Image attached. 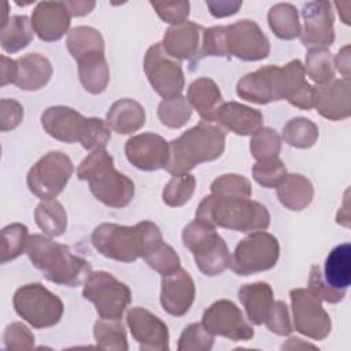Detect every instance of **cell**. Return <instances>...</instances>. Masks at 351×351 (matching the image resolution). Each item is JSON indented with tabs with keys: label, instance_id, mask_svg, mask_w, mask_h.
I'll list each match as a JSON object with an SVG mask.
<instances>
[{
	"label": "cell",
	"instance_id": "obj_28",
	"mask_svg": "<svg viewBox=\"0 0 351 351\" xmlns=\"http://www.w3.org/2000/svg\"><path fill=\"white\" fill-rule=\"evenodd\" d=\"M186 99L191 107L206 122H214L215 112L222 104V95L218 85L207 77H200L191 82Z\"/></svg>",
	"mask_w": 351,
	"mask_h": 351
},
{
	"label": "cell",
	"instance_id": "obj_45",
	"mask_svg": "<svg viewBox=\"0 0 351 351\" xmlns=\"http://www.w3.org/2000/svg\"><path fill=\"white\" fill-rule=\"evenodd\" d=\"M211 195L215 196H240L250 197L252 193L251 182L240 174H223L211 182Z\"/></svg>",
	"mask_w": 351,
	"mask_h": 351
},
{
	"label": "cell",
	"instance_id": "obj_24",
	"mask_svg": "<svg viewBox=\"0 0 351 351\" xmlns=\"http://www.w3.org/2000/svg\"><path fill=\"white\" fill-rule=\"evenodd\" d=\"M222 129H228L239 136H252L263 125V115L259 110L237 101L222 103L214 117Z\"/></svg>",
	"mask_w": 351,
	"mask_h": 351
},
{
	"label": "cell",
	"instance_id": "obj_32",
	"mask_svg": "<svg viewBox=\"0 0 351 351\" xmlns=\"http://www.w3.org/2000/svg\"><path fill=\"white\" fill-rule=\"evenodd\" d=\"M34 30L32 21L26 15L10 16L7 23L1 26L0 44L4 52L15 53L26 48L33 40Z\"/></svg>",
	"mask_w": 351,
	"mask_h": 351
},
{
	"label": "cell",
	"instance_id": "obj_36",
	"mask_svg": "<svg viewBox=\"0 0 351 351\" xmlns=\"http://www.w3.org/2000/svg\"><path fill=\"white\" fill-rule=\"evenodd\" d=\"M96 344L103 350L126 351L129 348L126 330L121 319H97L93 326Z\"/></svg>",
	"mask_w": 351,
	"mask_h": 351
},
{
	"label": "cell",
	"instance_id": "obj_19",
	"mask_svg": "<svg viewBox=\"0 0 351 351\" xmlns=\"http://www.w3.org/2000/svg\"><path fill=\"white\" fill-rule=\"evenodd\" d=\"M126 324L132 336L144 351L169 350V330L166 324L143 307H132L126 314Z\"/></svg>",
	"mask_w": 351,
	"mask_h": 351
},
{
	"label": "cell",
	"instance_id": "obj_21",
	"mask_svg": "<svg viewBox=\"0 0 351 351\" xmlns=\"http://www.w3.org/2000/svg\"><path fill=\"white\" fill-rule=\"evenodd\" d=\"M160 304L174 317L185 315L195 300V282L189 273L181 267L162 276Z\"/></svg>",
	"mask_w": 351,
	"mask_h": 351
},
{
	"label": "cell",
	"instance_id": "obj_1",
	"mask_svg": "<svg viewBox=\"0 0 351 351\" xmlns=\"http://www.w3.org/2000/svg\"><path fill=\"white\" fill-rule=\"evenodd\" d=\"M90 241L103 256L130 263L144 258L163 239L160 229L151 221H141L133 226L104 222L95 228Z\"/></svg>",
	"mask_w": 351,
	"mask_h": 351
},
{
	"label": "cell",
	"instance_id": "obj_10",
	"mask_svg": "<svg viewBox=\"0 0 351 351\" xmlns=\"http://www.w3.org/2000/svg\"><path fill=\"white\" fill-rule=\"evenodd\" d=\"M82 296L92 302L103 319H121L132 302L130 288L108 271H92L84 282Z\"/></svg>",
	"mask_w": 351,
	"mask_h": 351
},
{
	"label": "cell",
	"instance_id": "obj_42",
	"mask_svg": "<svg viewBox=\"0 0 351 351\" xmlns=\"http://www.w3.org/2000/svg\"><path fill=\"white\" fill-rule=\"evenodd\" d=\"M250 151L256 160L277 158L281 151V137L270 128H261L251 136Z\"/></svg>",
	"mask_w": 351,
	"mask_h": 351
},
{
	"label": "cell",
	"instance_id": "obj_37",
	"mask_svg": "<svg viewBox=\"0 0 351 351\" xmlns=\"http://www.w3.org/2000/svg\"><path fill=\"white\" fill-rule=\"evenodd\" d=\"M318 126L303 117L292 118L282 128V140L295 148H310L318 140Z\"/></svg>",
	"mask_w": 351,
	"mask_h": 351
},
{
	"label": "cell",
	"instance_id": "obj_22",
	"mask_svg": "<svg viewBox=\"0 0 351 351\" xmlns=\"http://www.w3.org/2000/svg\"><path fill=\"white\" fill-rule=\"evenodd\" d=\"M70 19L64 1H41L30 18L34 33L47 43L60 40L70 27Z\"/></svg>",
	"mask_w": 351,
	"mask_h": 351
},
{
	"label": "cell",
	"instance_id": "obj_52",
	"mask_svg": "<svg viewBox=\"0 0 351 351\" xmlns=\"http://www.w3.org/2000/svg\"><path fill=\"white\" fill-rule=\"evenodd\" d=\"M23 119V107L14 99H1L0 101V130L15 129Z\"/></svg>",
	"mask_w": 351,
	"mask_h": 351
},
{
	"label": "cell",
	"instance_id": "obj_15",
	"mask_svg": "<svg viewBox=\"0 0 351 351\" xmlns=\"http://www.w3.org/2000/svg\"><path fill=\"white\" fill-rule=\"evenodd\" d=\"M202 325L213 336H222L233 341H247L254 337V329L245 321L241 310L228 299L214 302L203 313Z\"/></svg>",
	"mask_w": 351,
	"mask_h": 351
},
{
	"label": "cell",
	"instance_id": "obj_5",
	"mask_svg": "<svg viewBox=\"0 0 351 351\" xmlns=\"http://www.w3.org/2000/svg\"><path fill=\"white\" fill-rule=\"evenodd\" d=\"M195 215L213 226L237 232L265 230L270 225V214L263 204L240 196L207 195Z\"/></svg>",
	"mask_w": 351,
	"mask_h": 351
},
{
	"label": "cell",
	"instance_id": "obj_31",
	"mask_svg": "<svg viewBox=\"0 0 351 351\" xmlns=\"http://www.w3.org/2000/svg\"><path fill=\"white\" fill-rule=\"evenodd\" d=\"M324 280L336 289H344L351 284V245L343 243L336 245L325 259Z\"/></svg>",
	"mask_w": 351,
	"mask_h": 351
},
{
	"label": "cell",
	"instance_id": "obj_47",
	"mask_svg": "<svg viewBox=\"0 0 351 351\" xmlns=\"http://www.w3.org/2000/svg\"><path fill=\"white\" fill-rule=\"evenodd\" d=\"M207 56H228L225 26H213L208 29H203L200 49L195 63Z\"/></svg>",
	"mask_w": 351,
	"mask_h": 351
},
{
	"label": "cell",
	"instance_id": "obj_55",
	"mask_svg": "<svg viewBox=\"0 0 351 351\" xmlns=\"http://www.w3.org/2000/svg\"><path fill=\"white\" fill-rule=\"evenodd\" d=\"M16 74V60L7 58L5 55L0 56V85L5 86L7 84H14Z\"/></svg>",
	"mask_w": 351,
	"mask_h": 351
},
{
	"label": "cell",
	"instance_id": "obj_44",
	"mask_svg": "<svg viewBox=\"0 0 351 351\" xmlns=\"http://www.w3.org/2000/svg\"><path fill=\"white\" fill-rule=\"evenodd\" d=\"M214 346V336L208 333L202 322L189 324L178 339V351H208Z\"/></svg>",
	"mask_w": 351,
	"mask_h": 351
},
{
	"label": "cell",
	"instance_id": "obj_53",
	"mask_svg": "<svg viewBox=\"0 0 351 351\" xmlns=\"http://www.w3.org/2000/svg\"><path fill=\"white\" fill-rule=\"evenodd\" d=\"M206 5L210 14L215 18H225L237 14L243 1L240 0H207Z\"/></svg>",
	"mask_w": 351,
	"mask_h": 351
},
{
	"label": "cell",
	"instance_id": "obj_8",
	"mask_svg": "<svg viewBox=\"0 0 351 351\" xmlns=\"http://www.w3.org/2000/svg\"><path fill=\"white\" fill-rule=\"evenodd\" d=\"M182 243L192 252L197 269L207 277L222 274L230 266V252L215 226L195 219L182 230Z\"/></svg>",
	"mask_w": 351,
	"mask_h": 351
},
{
	"label": "cell",
	"instance_id": "obj_54",
	"mask_svg": "<svg viewBox=\"0 0 351 351\" xmlns=\"http://www.w3.org/2000/svg\"><path fill=\"white\" fill-rule=\"evenodd\" d=\"M289 104L302 108V110H311L314 107V86L306 82L289 100Z\"/></svg>",
	"mask_w": 351,
	"mask_h": 351
},
{
	"label": "cell",
	"instance_id": "obj_35",
	"mask_svg": "<svg viewBox=\"0 0 351 351\" xmlns=\"http://www.w3.org/2000/svg\"><path fill=\"white\" fill-rule=\"evenodd\" d=\"M37 226L49 237H58L67 228V214L62 203L55 199L43 200L34 210Z\"/></svg>",
	"mask_w": 351,
	"mask_h": 351
},
{
	"label": "cell",
	"instance_id": "obj_46",
	"mask_svg": "<svg viewBox=\"0 0 351 351\" xmlns=\"http://www.w3.org/2000/svg\"><path fill=\"white\" fill-rule=\"evenodd\" d=\"M144 261L148 263L149 267H152L155 271L160 273L162 276L169 274L174 270H177L180 266V256L173 250L171 245L160 241L158 245H155L145 256Z\"/></svg>",
	"mask_w": 351,
	"mask_h": 351
},
{
	"label": "cell",
	"instance_id": "obj_30",
	"mask_svg": "<svg viewBox=\"0 0 351 351\" xmlns=\"http://www.w3.org/2000/svg\"><path fill=\"white\" fill-rule=\"evenodd\" d=\"M78 75L84 89L92 95L101 93L110 81V69L104 52H95L77 60Z\"/></svg>",
	"mask_w": 351,
	"mask_h": 351
},
{
	"label": "cell",
	"instance_id": "obj_48",
	"mask_svg": "<svg viewBox=\"0 0 351 351\" xmlns=\"http://www.w3.org/2000/svg\"><path fill=\"white\" fill-rule=\"evenodd\" d=\"M307 289L318 298L321 302H328V303H339L344 299L346 291L344 289H336L332 288L322 276L321 267L318 265H313L310 270V277H308V285Z\"/></svg>",
	"mask_w": 351,
	"mask_h": 351
},
{
	"label": "cell",
	"instance_id": "obj_11",
	"mask_svg": "<svg viewBox=\"0 0 351 351\" xmlns=\"http://www.w3.org/2000/svg\"><path fill=\"white\" fill-rule=\"evenodd\" d=\"M278 256V240L265 230H256L236 245L229 267L239 276H251L274 267Z\"/></svg>",
	"mask_w": 351,
	"mask_h": 351
},
{
	"label": "cell",
	"instance_id": "obj_57",
	"mask_svg": "<svg viewBox=\"0 0 351 351\" xmlns=\"http://www.w3.org/2000/svg\"><path fill=\"white\" fill-rule=\"evenodd\" d=\"M69 12L71 16H84L89 14L96 3L92 0H74V1H64Z\"/></svg>",
	"mask_w": 351,
	"mask_h": 351
},
{
	"label": "cell",
	"instance_id": "obj_25",
	"mask_svg": "<svg viewBox=\"0 0 351 351\" xmlns=\"http://www.w3.org/2000/svg\"><path fill=\"white\" fill-rule=\"evenodd\" d=\"M52 75L51 62L41 53H27L16 59L14 85L22 90H38L48 84Z\"/></svg>",
	"mask_w": 351,
	"mask_h": 351
},
{
	"label": "cell",
	"instance_id": "obj_6",
	"mask_svg": "<svg viewBox=\"0 0 351 351\" xmlns=\"http://www.w3.org/2000/svg\"><path fill=\"white\" fill-rule=\"evenodd\" d=\"M44 130L55 140L73 144L80 143L88 151L101 149L111 138V129L106 121L86 118L67 106H51L41 115Z\"/></svg>",
	"mask_w": 351,
	"mask_h": 351
},
{
	"label": "cell",
	"instance_id": "obj_51",
	"mask_svg": "<svg viewBox=\"0 0 351 351\" xmlns=\"http://www.w3.org/2000/svg\"><path fill=\"white\" fill-rule=\"evenodd\" d=\"M267 329L278 336H288L292 332V325L289 321L288 307L284 302H273V306L263 322Z\"/></svg>",
	"mask_w": 351,
	"mask_h": 351
},
{
	"label": "cell",
	"instance_id": "obj_56",
	"mask_svg": "<svg viewBox=\"0 0 351 351\" xmlns=\"http://www.w3.org/2000/svg\"><path fill=\"white\" fill-rule=\"evenodd\" d=\"M350 44L344 45L333 59V63L337 69V71L343 75V78L350 80V69H351V53H350Z\"/></svg>",
	"mask_w": 351,
	"mask_h": 351
},
{
	"label": "cell",
	"instance_id": "obj_27",
	"mask_svg": "<svg viewBox=\"0 0 351 351\" xmlns=\"http://www.w3.org/2000/svg\"><path fill=\"white\" fill-rule=\"evenodd\" d=\"M237 296L248 319L254 325H262L274 302L271 287L263 281L245 284L239 289Z\"/></svg>",
	"mask_w": 351,
	"mask_h": 351
},
{
	"label": "cell",
	"instance_id": "obj_18",
	"mask_svg": "<svg viewBox=\"0 0 351 351\" xmlns=\"http://www.w3.org/2000/svg\"><path fill=\"white\" fill-rule=\"evenodd\" d=\"M125 155L136 169L155 171L167 165L169 143L155 133L136 134L126 141Z\"/></svg>",
	"mask_w": 351,
	"mask_h": 351
},
{
	"label": "cell",
	"instance_id": "obj_49",
	"mask_svg": "<svg viewBox=\"0 0 351 351\" xmlns=\"http://www.w3.org/2000/svg\"><path fill=\"white\" fill-rule=\"evenodd\" d=\"M4 347L7 350H32L34 347V336L22 322L10 324L3 335Z\"/></svg>",
	"mask_w": 351,
	"mask_h": 351
},
{
	"label": "cell",
	"instance_id": "obj_20",
	"mask_svg": "<svg viewBox=\"0 0 351 351\" xmlns=\"http://www.w3.org/2000/svg\"><path fill=\"white\" fill-rule=\"evenodd\" d=\"M314 107L329 119L340 121L351 115V84L347 78L330 80L314 86Z\"/></svg>",
	"mask_w": 351,
	"mask_h": 351
},
{
	"label": "cell",
	"instance_id": "obj_9",
	"mask_svg": "<svg viewBox=\"0 0 351 351\" xmlns=\"http://www.w3.org/2000/svg\"><path fill=\"white\" fill-rule=\"evenodd\" d=\"M15 313L36 329L56 325L64 311L63 302L40 282L19 287L12 299Z\"/></svg>",
	"mask_w": 351,
	"mask_h": 351
},
{
	"label": "cell",
	"instance_id": "obj_4",
	"mask_svg": "<svg viewBox=\"0 0 351 351\" xmlns=\"http://www.w3.org/2000/svg\"><path fill=\"white\" fill-rule=\"evenodd\" d=\"M225 129L202 121L169 143L165 170L171 176L189 173L197 165L219 158L225 149Z\"/></svg>",
	"mask_w": 351,
	"mask_h": 351
},
{
	"label": "cell",
	"instance_id": "obj_13",
	"mask_svg": "<svg viewBox=\"0 0 351 351\" xmlns=\"http://www.w3.org/2000/svg\"><path fill=\"white\" fill-rule=\"evenodd\" d=\"M144 71L154 90L163 99L181 96L185 80L178 60L171 58L162 43L151 45L144 56Z\"/></svg>",
	"mask_w": 351,
	"mask_h": 351
},
{
	"label": "cell",
	"instance_id": "obj_7",
	"mask_svg": "<svg viewBox=\"0 0 351 351\" xmlns=\"http://www.w3.org/2000/svg\"><path fill=\"white\" fill-rule=\"evenodd\" d=\"M77 177L86 181L92 195L107 207L122 208L134 196L133 181L114 167L112 156L104 148L92 151L80 163Z\"/></svg>",
	"mask_w": 351,
	"mask_h": 351
},
{
	"label": "cell",
	"instance_id": "obj_16",
	"mask_svg": "<svg viewBox=\"0 0 351 351\" xmlns=\"http://www.w3.org/2000/svg\"><path fill=\"white\" fill-rule=\"evenodd\" d=\"M228 58L236 56L245 62L262 60L270 53V43L259 25L241 19L225 26Z\"/></svg>",
	"mask_w": 351,
	"mask_h": 351
},
{
	"label": "cell",
	"instance_id": "obj_59",
	"mask_svg": "<svg viewBox=\"0 0 351 351\" xmlns=\"http://www.w3.org/2000/svg\"><path fill=\"white\" fill-rule=\"evenodd\" d=\"M335 5L337 7L339 10V14L343 19V22L346 25H350V8H351V3L350 1H344V3H335Z\"/></svg>",
	"mask_w": 351,
	"mask_h": 351
},
{
	"label": "cell",
	"instance_id": "obj_38",
	"mask_svg": "<svg viewBox=\"0 0 351 351\" xmlns=\"http://www.w3.org/2000/svg\"><path fill=\"white\" fill-rule=\"evenodd\" d=\"M304 71L317 84H325L335 78L333 56L326 48H310L306 55Z\"/></svg>",
	"mask_w": 351,
	"mask_h": 351
},
{
	"label": "cell",
	"instance_id": "obj_14",
	"mask_svg": "<svg viewBox=\"0 0 351 351\" xmlns=\"http://www.w3.org/2000/svg\"><path fill=\"white\" fill-rule=\"evenodd\" d=\"M289 298L295 329L313 340L326 339L332 330V321L321 300L307 288L291 289Z\"/></svg>",
	"mask_w": 351,
	"mask_h": 351
},
{
	"label": "cell",
	"instance_id": "obj_34",
	"mask_svg": "<svg viewBox=\"0 0 351 351\" xmlns=\"http://www.w3.org/2000/svg\"><path fill=\"white\" fill-rule=\"evenodd\" d=\"M66 47L75 60L95 53L104 52V40L100 32L90 26H75L73 27L66 40Z\"/></svg>",
	"mask_w": 351,
	"mask_h": 351
},
{
	"label": "cell",
	"instance_id": "obj_26",
	"mask_svg": "<svg viewBox=\"0 0 351 351\" xmlns=\"http://www.w3.org/2000/svg\"><path fill=\"white\" fill-rule=\"evenodd\" d=\"M106 122L111 130L119 134H130L145 123L144 107L133 99H119L108 108Z\"/></svg>",
	"mask_w": 351,
	"mask_h": 351
},
{
	"label": "cell",
	"instance_id": "obj_17",
	"mask_svg": "<svg viewBox=\"0 0 351 351\" xmlns=\"http://www.w3.org/2000/svg\"><path fill=\"white\" fill-rule=\"evenodd\" d=\"M303 29L300 30V43L304 47L325 48L335 41V16L332 4L326 0L308 1L302 8Z\"/></svg>",
	"mask_w": 351,
	"mask_h": 351
},
{
	"label": "cell",
	"instance_id": "obj_33",
	"mask_svg": "<svg viewBox=\"0 0 351 351\" xmlns=\"http://www.w3.org/2000/svg\"><path fill=\"white\" fill-rule=\"evenodd\" d=\"M267 22L273 33L281 40H293L300 34L298 10L289 3L274 4L267 12Z\"/></svg>",
	"mask_w": 351,
	"mask_h": 351
},
{
	"label": "cell",
	"instance_id": "obj_2",
	"mask_svg": "<svg viewBox=\"0 0 351 351\" xmlns=\"http://www.w3.org/2000/svg\"><path fill=\"white\" fill-rule=\"evenodd\" d=\"M25 252L33 266L58 285L71 288L82 285L92 273V266L86 259L74 255L69 245L56 243L44 234L29 236Z\"/></svg>",
	"mask_w": 351,
	"mask_h": 351
},
{
	"label": "cell",
	"instance_id": "obj_29",
	"mask_svg": "<svg viewBox=\"0 0 351 351\" xmlns=\"http://www.w3.org/2000/svg\"><path fill=\"white\" fill-rule=\"evenodd\" d=\"M277 197L285 208L302 211L313 202L314 186L302 174H287L277 185Z\"/></svg>",
	"mask_w": 351,
	"mask_h": 351
},
{
	"label": "cell",
	"instance_id": "obj_3",
	"mask_svg": "<svg viewBox=\"0 0 351 351\" xmlns=\"http://www.w3.org/2000/svg\"><path fill=\"white\" fill-rule=\"evenodd\" d=\"M304 66L299 59L285 66H265L245 74L237 82V96L255 103L267 104L277 100H289L307 81Z\"/></svg>",
	"mask_w": 351,
	"mask_h": 351
},
{
	"label": "cell",
	"instance_id": "obj_41",
	"mask_svg": "<svg viewBox=\"0 0 351 351\" xmlns=\"http://www.w3.org/2000/svg\"><path fill=\"white\" fill-rule=\"evenodd\" d=\"M3 248H1V263H7L18 258L25 250L29 239L27 226L19 222L7 225L1 230Z\"/></svg>",
	"mask_w": 351,
	"mask_h": 351
},
{
	"label": "cell",
	"instance_id": "obj_58",
	"mask_svg": "<svg viewBox=\"0 0 351 351\" xmlns=\"http://www.w3.org/2000/svg\"><path fill=\"white\" fill-rule=\"evenodd\" d=\"M299 347H302V348H308V347L315 348V346L308 344V343H304V341H302V339H299V337H291V339L288 340V343L282 346V350H295V348H299Z\"/></svg>",
	"mask_w": 351,
	"mask_h": 351
},
{
	"label": "cell",
	"instance_id": "obj_43",
	"mask_svg": "<svg viewBox=\"0 0 351 351\" xmlns=\"http://www.w3.org/2000/svg\"><path fill=\"white\" fill-rule=\"evenodd\" d=\"M251 171H252L254 180L265 188H277V185L287 176L285 165L278 156L271 159L258 160L252 166Z\"/></svg>",
	"mask_w": 351,
	"mask_h": 351
},
{
	"label": "cell",
	"instance_id": "obj_12",
	"mask_svg": "<svg viewBox=\"0 0 351 351\" xmlns=\"http://www.w3.org/2000/svg\"><path fill=\"white\" fill-rule=\"evenodd\" d=\"M71 159L62 151H49L29 170L26 182L33 195L41 200L55 199L73 176Z\"/></svg>",
	"mask_w": 351,
	"mask_h": 351
},
{
	"label": "cell",
	"instance_id": "obj_39",
	"mask_svg": "<svg viewBox=\"0 0 351 351\" xmlns=\"http://www.w3.org/2000/svg\"><path fill=\"white\" fill-rule=\"evenodd\" d=\"M192 107L186 97L177 96L163 99L158 106V118L162 125L170 129H180L189 121Z\"/></svg>",
	"mask_w": 351,
	"mask_h": 351
},
{
	"label": "cell",
	"instance_id": "obj_23",
	"mask_svg": "<svg viewBox=\"0 0 351 351\" xmlns=\"http://www.w3.org/2000/svg\"><path fill=\"white\" fill-rule=\"evenodd\" d=\"M203 29L204 27L191 21L173 25L166 30L162 45L176 60L188 59L193 66L200 49Z\"/></svg>",
	"mask_w": 351,
	"mask_h": 351
},
{
	"label": "cell",
	"instance_id": "obj_40",
	"mask_svg": "<svg viewBox=\"0 0 351 351\" xmlns=\"http://www.w3.org/2000/svg\"><path fill=\"white\" fill-rule=\"evenodd\" d=\"M196 188V178L189 174L171 176L162 192L163 202L170 207H181L191 200Z\"/></svg>",
	"mask_w": 351,
	"mask_h": 351
},
{
	"label": "cell",
	"instance_id": "obj_50",
	"mask_svg": "<svg viewBox=\"0 0 351 351\" xmlns=\"http://www.w3.org/2000/svg\"><path fill=\"white\" fill-rule=\"evenodd\" d=\"M159 18L167 23L178 25L188 19L191 4L189 1L180 0V1H151L149 3Z\"/></svg>",
	"mask_w": 351,
	"mask_h": 351
}]
</instances>
